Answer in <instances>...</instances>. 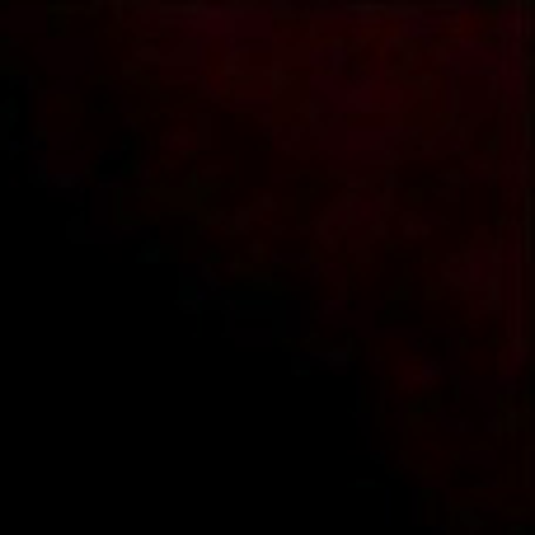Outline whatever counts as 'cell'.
Returning a JSON list of instances; mask_svg holds the SVG:
<instances>
[{"label":"cell","instance_id":"6da1fadb","mask_svg":"<svg viewBox=\"0 0 535 535\" xmlns=\"http://www.w3.org/2000/svg\"><path fill=\"white\" fill-rule=\"evenodd\" d=\"M437 19L432 15H404V38H437Z\"/></svg>","mask_w":535,"mask_h":535}]
</instances>
